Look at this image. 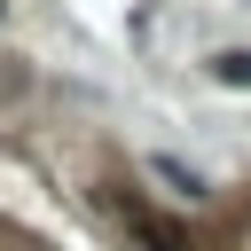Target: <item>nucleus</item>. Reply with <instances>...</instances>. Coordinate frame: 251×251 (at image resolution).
I'll return each instance as SVG.
<instances>
[{
    "label": "nucleus",
    "instance_id": "1",
    "mask_svg": "<svg viewBox=\"0 0 251 251\" xmlns=\"http://www.w3.org/2000/svg\"><path fill=\"white\" fill-rule=\"evenodd\" d=\"M149 173H157V180H165L173 196H204V180H196V173H188L180 157H149Z\"/></svg>",
    "mask_w": 251,
    "mask_h": 251
},
{
    "label": "nucleus",
    "instance_id": "2",
    "mask_svg": "<svg viewBox=\"0 0 251 251\" xmlns=\"http://www.w3.org/2000/svg\"><path fill=\"white\" fill-rule=\"evenodd\" d=\"M212 78H220V86H251V47L220 55V63H212Z\"/></svg>",
    "mask_w": 251,
    "mask_h": 251
},
{
    "label": "nucleus",
    "instance_id": "3",
    "mask_svg": "<svg viewBox=\"0 0 251 251\" xmlns=\"http://www.w3.org/2000/svg\"><path fill=\"white\" fill-rule=\"evenodd\" d=\"M141 243H149V251H188L180 227H165V220H141Z\"/></svg>",
    "mask_w": 251,
    "mask_h": 251
}]
</instances>
